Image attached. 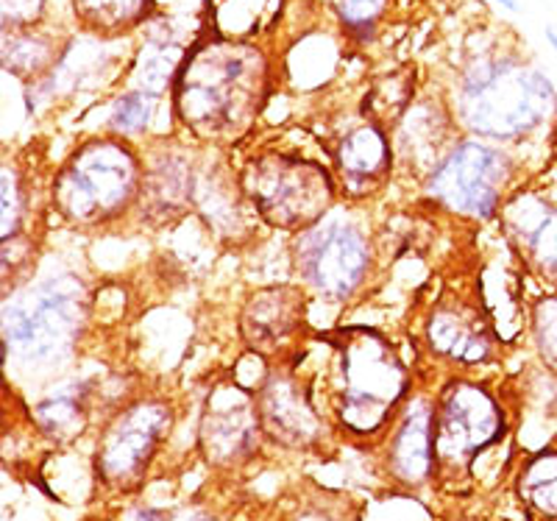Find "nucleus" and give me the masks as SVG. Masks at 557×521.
I'll return each mask as SVG.
<instances>
[{"label":"nucleus","mask_w":557,"mask_h":521,"mask_svg":"<svg viewBox=\"0 0 557 521\" xmlns=\"http://www.w3.org/2000/svg\"><path fill=\"white\" fill-rule=\"evenodd\" d=\"M265 96V62L237 39H218L193 53L178 73L176 109L201 137L246 132Z\"/></svg>","instance_id":"f257e3e1"},{"label":"nucleus","mask_w":557,"mask_h":521,"mask_svg":"<svg viewBox=\"0 0 557 521\" xmlns=\"http://www.w3.org/2000/svg\"><path fill=\"white\" fill-rule=\"evenodd\" d=\"M549 78L530 64L491 62L466 78L460 112L474 132L485 137H519L546 121L555 107Z\"/></svg>","instance_id":"f03ea898"},{"label":"nucleus","mask_w":557,"mask_h":521,"mask_svg":"<svg viewBox=\"0 0 557 521\" xmlns=\"http://www.w3.org/2000/svg\"><path fill=\"white\" fill-rule=\"evenodd\" d=\"M337 413L355 433H374L396 410L407 390L399 357L376 332L348 330L335 346Z\"/></svg>","instance_id":"7ed1b4c3"},{"label":"nucleus","mask_w":557,"mask_h":521,"mask_svg":"<svg viewBox=\"0 0 557 521\" xmlns=\"http://www.w3.org/2000/svg\"><path fill=\"white\" fill-rule=\"evenodd\" d=\"M139 171L121 142H89L70 157L53 182V203L64 221L98 226L126 212L137 196Z\"/></svg>","instance_id":"20e7f679"},{"label":"nucleus","mask_w":557,"mask_h":521,"mask_svg":"<svg viewBox=\"0 0 557 521\" xmlns=\"http://www.w3.org/2000/svg\"><path fill=\"white\" fill-rule=\"evenodd\" d=\"M243 187L265 221L282 230H310L332 203L326 171L287 153H262L243 173Z\"/></svg>","instance_id":"39448f33"},{"label":"nucleus","mask_w":557,"mask_h":521,"mask_svg":"<svg viewBox=\"0 0 557 521\" xmlns=\"http://www.w3.org/2000/svg\"><path fill=\"white\" fill-rule=\"evenodd\" d=\"M84 321V290L76 280H51L9 301L3 335L26 360H51L67 351Z\"/></svg>","instance_id":"423d86ee"},{"label":"nucleus","mask_w":557,"mask_h":521,"mask_svg":"<svg viewBox=\"0 0 557 521\" xmlns=\"http://www.w3.org/2000/svg\"><path fill=\"white\" fill-rule=\"evenodd\" d=\"M298 271L310 287L330 299H348L368 274L371 251L357 226L323 218L298 237Z\"/></svg>","instance_id":"0eeeda50"},{"label":"nucleus","mask_w":557,"mask_h":521,"mask_svg":"<svg viewBox=\"0 0 557 521\" xmlns=\"http://www.w3.org/2000/svg\"><path fill=\"white\" fill-rule=\"evenodd\" d=\"M171 430L165 401L143 399L126 407L103 433L98 446V471L114 488H134L157 455L162 435Z\"/></svg>","instance_id":"6e6552de"},{"label":"nucleus","mask_w":557,"mask_h":521,"mask_svg":"<svg viewBox=\"0 0 557 521\" xmlns=\"http://www.w3.org/2000/svg\"><path fill=\"white\" fill-rule=\"evenodd\" d=\"M510 178V165L494 148L480 142H462L435 168L430 190L462 215L487 218L499 207Z\"/></svg>","instance_id":"1a4fd4ad"},{"label":"nucleus","mask_w":557,"mask_h":521,"mask_svg":"<svg viewBox=\"0 0 557 521\" xmlns=\"http://www.w3.org/2000/svg\"><path fill=\"white\" fill-rule=\"evenodd\" d=\"M505 433L499 407L471 382H455L435 410V460L469 463Z\"/></svg>","instance_id":"9d476101"},{"label":"nucleus","mask_w":557,"mask_h":521,"mask_svg":"<svg viewBox=\"0 0 557 521\" xmlns=\"http://www.w3.org/2000/svg\"><path fill=\"white\" fill-rule=\"evenodd\" d=\"M257 399L235 385H223L209 396L201 421V446L215 463H237L251 455L260 438Z\"/></svg>","instance_id":"9b49d317"},{"label":"nucleus","mask_w":557,"mask_h":521,"mask_svg":"<svg viewBox=\"0 0 557 521\" xmlns=\"http://www.w3.org/2000/svg\"><path fill=\"white\" fill-rule=\"evenodd\" d=\"M507 230L527 265L557 290V201L544 193L516 198L507 207Z\"/></svg>","instance_id":"f8f14e48"},{"label":"nucleus","mask_w":557,"mask_h":521,"mask_svg":"<svg viewBox=\"0 0 557 521\" xmlns=\"http://www.w3.org/2000/svg\"><path fill=\"white\" fill-rule=\"evenodd\" d=\"M305 324V293L298 287H268L246 305L243 335L253 351H276Z\"/></svg>","instance_id":"ddd939ff"},{"label":"nucleus","mask_w":557,"mask_h":521,"mask_svg":"<svg viewBox=\"0 0 557 521\" xmlns=\"http://www.w3.org/2000/svg\"><path fill=\"white\" fill-rule=\"evenodd\" d=\"M260 421L265 433L287 446H307L321 435V421L310 405V396L287 376H271L257 394Z\"/></svg>","instance_id":"4468645a"},{"label":"nucleus","mask_w":557,"mask_h":521,"mask_svg":"<svg viewBox=\"0 0 557 521\" xmlns=\"http://www.w3.org/2000/svg\"><path fill=\"white\" fill-rule=\"evenodd\" d=\"M430 344L437 355L480 362L491 355V335L480 310L462 301H441L430 319Z\"/></svg>","instance_id":"2eb2a0df"},{"label":"nucleus","mask_w":557,"mask_h":521,"mask_svg":"<svg viewBox=\"0 0 557 521\" xmlns=\"http://www.w3.org/2000/svg\"><path fill=\"white\" fill-rule=\"evenodd\" d=\"M435 463V413L426 401L410 407L391 446L393 474L405 483H421Z\"/></svg>","instance_id":"dca6fc26"},{"label":"nucleus","mask_w":557,"mask_h":521,"mask_svg":"<svg viewBox=\"0 0 557 521\" xmlns=\"http://www.w3.org/2000/svg\"><path fill=\"white\" fill-rule=\"evenodd\" d=\"M391 151L376 126H360L348 134L337 148V168L348 185H371L385 176Z\"/></svg>","instance_id":"f3484780"},{"label":"nucleus","mask_w":557,"mask_h":521,"mask_svg":"<svg viewBox=\"0 0 557 521\" xmlns=\"http://www.w3.org/2000/svg\"><path fill=\"white\" fill-rule=\"evenodd\" d=\"M87 382H67L37 405V421L53 438H73L87 419Z\"/></svg>","instance_id":"a211bd4d"},{"label":"nucleus","mask_w":557,"mask_h":521,"mask_svg":"<svg viewBox=\"0 0 557 521\" xmlns=\"http://www.w3.org/2000/svg\"><path fill=\"white\" fill-rule=\"evenodd\" d=\"M521 499L546 521H557V451H544L521 471Z\"/></svg>","instance_id":"6ab92c4d"},{"label":"nucleus","mask_w":557,"mask_h":521,"mask_svg":"<svg viewBox=\"0 0 557 521\" xmlns=\"http://www.w3.org/2000/svg\"><path fill=\"white\" fill-rule=\"evenodd\" d=\"M276 9L278 0H215V23L226 39H240L260 32Z\"/></svg>","instance_id":"aec40b11"},{"label":"nucleus","mask_w":557,"mask_h":521,"mask_svg":"<svg viewBox=\"0 0 557 521\" xmlns=\"http://www.w3.org/2000/svg\"><path fill=\"white\" fill-rule=\"evenodd\" d=\"M84 23L98 32H121L137 23L148 0H73Z\"/></svg>","instance_id":"412c9836"},{"label":"nucleus","mask_w":557,"mask_h":521,"mask_svg":"<svg viewBox=\"0 0 557 521\" xmlns=\"http://www.w3.org/2000/svg\"><path fill=\"white\" fill-rule=\"evenodd\" d=\"M391 0H332V9L341 17L343 28L355 37L374 34L380 20L385 17Z\"/></svg>","instance_id":"4be33fe9"},{"label":"nucleus","mask_w":557,"mask_h":521,"mask_svg":"<svg viewBox=\"0 0 557 521\" xmlns=\"http://www.w3.org/2000/svg\"><path fill=\"white\" fill-rule=\"evenodd\" d=\"M532 332H535V346L546 369L557 374V296L544 299L532 312Z\"/></svg>","instance_id":"5701e85b"},{"label":"nucleus","mask_w":557,"mask_h":521,"mask_svg":"<svg viewBox=\"0 0 557 521\" xmlns=\"http://www.w3.org/2000/svg\"><path fill=\"white\" fill-rule=\"evenodd\" d=\"M151 109H153L151 92H128V96H123L121 101L114 103L112 126L123 134L143 132L148 117H151Z\"/></svg>","instance_id":"b1692460"},{"label":"nucleus","mask_w":557,"mask_h":521,"mask_svg":"<svg viewBox=\"0 0 557 521\" xmlns=\"http://www.w3.org/2000/svg\"><path fill=\"white\" fill-rule=\"evenodd\" d=\"M23 221V187L17 182V173L3 171V240H12Z\"/></svg>","instance_id":"393cba45"},{"label":"nucleus","mask_w":557,"mask_h":521,"mask_svg":"<svg viewBox=\"0 0 557 521\" xmlns=\"http://www.w3.org/2000/svg\"><path fill=\"white\" fill-rule=\"evenodd\" d=\"M502 3H505L507 9H516V0H502Z\"/></svg>","instance_id":"a878e982"},{"label":"nucleus","mask_w":557,"mask_h":521,"mask_svg":"<svg viewBox=\"0 0 557 521\" xmlns=\"http://www.w3.org/2000/svg\"><path fill=\"white\" fill-rule=\"evenodd\" d=\"M549 39H552V45H555V48H557V34L555 32H549Z\"/></svg>","instance_id":"bb28decb"}]
</instances>
